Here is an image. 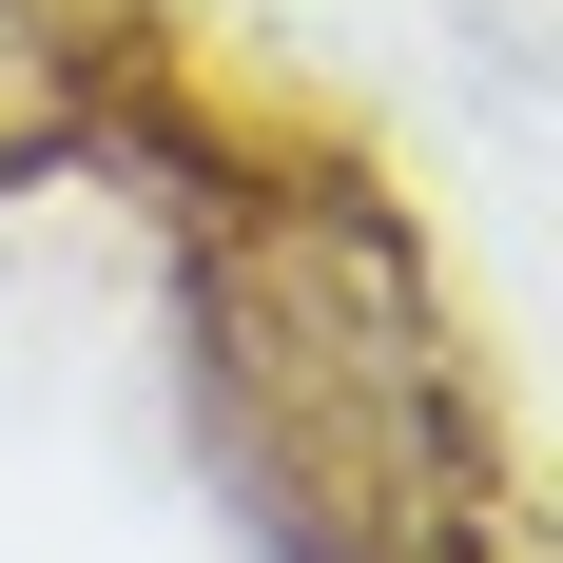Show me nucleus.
I'll return each instance as SVG.
<instances>
[{
	"mask_svg": "<svg viewBox=\"0 0 563 563\" xmlns=\"http://www.w3.org/2000/svg\"><path fill=\"white\" fill-rule=\"evenodd\" d=\"M214 408H233V466L350 563L466 506V389L408 311V253L350 195H291L214 253Z\"/></svg>",
	"mask_w": 563,
	"mask_h": 563,
	"instance_id": "1",
	"label": "nucleus"
},
{
	"mask_svg": "<svg viewBox=\"0 0 563 563\" xmlns=\"http://www.w3.org/2000/svg\"><path fill=\"white\" fill-rule=\"evenodd\" d=\"M58 117V58H40V20H20V0H0V156H20V136H40Z\"/></svg>",
	"mask_w": 563,
	"mask_h": 563,
	"instance_id": "2",
	"label": "nucleus"
}]
</instances>
